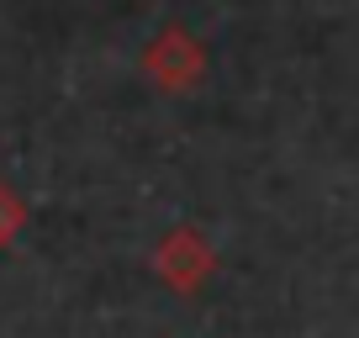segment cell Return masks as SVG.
<instances>
[{"label": "cell", "instance_id": "6da1fadb", "mask_svg": "<svg viewBox=\"0 0 359 338\" xmlns=\"http://www.w3.org/2000/svg\"><path fill=\"white\" fill-rule=\"evenodd\" d=\"M212 270H217V248L206 243L196 227H180V233H169L164 243L154 248V275L180 296H196L212 280Z\"/></svg>", "mask_w": 359, "mask_h": 338}, {"label": "cell", "instance_id": "7a4b0ae2", "mask_svg": "<svg viewBox=\"0 0 359 338\" xmlns=\"http://www.w3.org/2000/svg\"><path fill=\"white\" fill-rule=\"evenodd\" d=\"M148 69L164 79V90H185V79H191V69H196V48L185 43L180 32H169L164 43L148 53Z\"/></svg>", "mask_w": 359, "mask_h": 338}, {"label": "cell", "instance_id": "3957f363", "mask_svg": "<svg viewBox=\"0 0 359 338\" xmlns=\"http://www.w3.org/2000/svg\"><path fill=\"white\" fill-rule=\"evenodd\" d=\"M22 222H27V206H22V196H11L6 185H0V248H11V243H16Z\"/></svg>", "mask_w": 359, "mask_h": 338}]
</instances>
